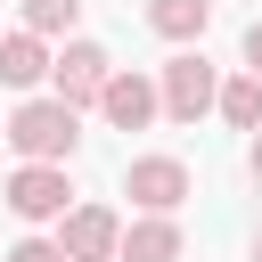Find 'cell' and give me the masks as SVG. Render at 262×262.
Masks as SVG:
<instances>
[{"label":"cell","mask_w":262,"mask_h":262,"mask_svg":"<svg viewBox=\"0 0 262 262\" xmlns=\"http://www.w3.org/2000/svg\"><path fill=\"white\" fill-rule=\"evenodd\" d=\"M0 139L16 147V164H74V147H82V115L57 106L49 90H33V98H16V115L0 123Z\"/></svg>","instance_id":"obj_1"},{"label":"cell","mask_w":262,"mask_h":262,"mask_svg":"<svg viewBox=\"0 0 262 262\" xmlns=\"http://www.w3.org/2000/svg\"><path fill=\"white\" fill-rule=\"evenodd\" d=\"M213 90H221V66H213L205 49H180V57H164V66H156V106H164L172 123L213 115Z\"/></svg>","instance_id":"obj_2"},{"label":"cell","mask_w":262,"mask_h":262,"mask_svg":"<svg viewBox=\"0 0 262 262\" xmlns=\"http://www.w3.org/2000/svg\"><path fill=\"white\" fill-rule=\"evenodd\" d=\"M106 74H115V57H106L98 41H82V33L49 49V98H57V106H74V115H82V106H98Z\"/></svg>","instance_id":"obj_3"},{"label":"cell","mask_w":262,"mask_h":262,"mask_svg":"<svg viewBox=\"0 0 262 262\" xmlns=\"http://www.w3.org/2000/svg\"><path fill=\"white\" fill-rule=\"evenodd\" d=\"M0 205H8L25 229H57V213L74 205V180H66V164H16L8 188H0Z\"/></svg>","instance_id":"obj_4"},{"label":"cell","mask_w":262,"mask_h":262,"mask_svg":"<svg viewBox=\"0 0 262 262\" xmlns=\"http://www.w3.org/2000/svg\"><path fill=\"white\" fill-rule=\"evenodd\" d=\"M123 196H131V213H180L196 196V172L180 156H131L123 164Z\"/></svg>","instance_id":"obj_5"},{"label":"cell","mask_w":262,"mask_h":262,"mask_svg":"<svg viewBox=\"0 0 262 262\" xmlns=\"http://www.w3.org/2000/svg\"><path fill=\"white\" fill-rule=\"evenodd\" d=\"M49 237H57V254H66V262H115L123 213H115V205H66Z\"/></svg>","instance_id":"obj_6"},{"label":"cell","mask_w":262,"mask_h":262,"mask_svg":"<svg viewBox=\"0 0 262 262\" xmlns=\"http://www.w3.org/2000/svg\"><path fill=\"white\" fill-rule=\"evenodd\" d=\"M90 115H98L106 131H147V123L164 115V106H156V74H139V66H115Z\"/></svg>","instance_id":"obj_7"},{"label":"cell","mask_w":262,"mask_h":262,"mask_svg":"<svg viewBox=\"0 0 262 262\" xmlns=\"http://www.w3.org/2000/svg\"><path fill=\"white\" fill-rule=\"evenodd\" d=\"M188 237H180V213H131L123 237H115V262H180Z\"/></svg>","instance_id":"obj_8"},{"label":"cell","mask_w":262,"mask_h":262,"mask_svg":"<svg viewBox=\"0 0 262 262\" xmlns=\"http://www.w3.org/2000/svg\"><path fill=\"white\" fill-rule=\"evenodd\" d=\"M0 82L33 98V90L49 82V41H33V33H0Z\"/></svg>","instance_id":"obj_9"},{"label":"cell","mask_w":262,"mask_h":262,"mask_svg":"<svg viewBox=\"0 0 262 262\" xmlns=\"http://www.w3.org/2000/svg\"><path fill=\"white\" fill-rule=\"evenodd\" d=\"M74 25H82V0H16V33H33V41H74Z\"/></svg>","instance_id":"obj_10"},{"label":"cell","mask_w":262,"mask_h":262,"mask_svg":"<svg viewBox=\"0 0 262 262\" xmlns=\"http://www.w3.org/2000/svg\"><path fill=\"white\" fill-rule=\"evenodd\" d=\"M147 25L164 41H180V49H196L205 25H213V0H147Z\"/></svg>","instance_id":"obj_11"},{"label":"cell","mask_w":262,"mask_h":262,"mask_svg":"<svg viewBox=\"0 0 262 262\" xmlns=\"http://www.w3.org/2000/svg\"><path fill=\"white\" fill-rule=\"evenodd\" d=\"M213 115H221L229 131H262V82H254V74H229V82L213 90Z\"/></svg>","instance_id":"obj_12"},{"label":"cell","mask_w":262,"mask_h":262,"mask_svg":"<svg viewBox=\"0 0 262 262\" xmlns=\"http://www.w3.org/2000/svg\"><path fill=\"white\" fill-rule=\"evenodd\" d=\"M0 262H66V254H57V237H41V229H25V237H16V246H8Z\"/></svg>","instance_id":"obj_13"},{"label":"cell","mask_w":262,"mask_h":262,"mask_svg":"<svg viewBox=\"0 0 262 262\" xmlns=\"http://www.w3.org/2000/svg\"><path fill=\"white\" fill-rule=\"evenodd\" d=\"M237 57H246V74H254V82H262V16H254V25H246V41H237Z\"/></svg>","instance_id":"obj_14"},{"label":"cell","mask_w":262,"mask_h":262,"mask_svg":"<svg viewBox=\"0 0 262 262\" xmlns=\"http://www.w3.org/2000/svg\"><path fill=\"white\" fill-rule=\"evenodd\" d=\"M246 172L262 180V131H246Z\"/></svg>","instance_id":"obj_15"},{"label":"cell","mask_w":262,"mask_h":262,"mask_svg":"<svg viewBox=\"0 0 262 262\" xmlns=\"http://www.w3.org/2000/svg\"><path fill=\"white\" fill-rule=\"evenodd\" d=\"M254 262H262V237H254Z\"/></svg>","instance_id":"obj_16"}]
</instances>
